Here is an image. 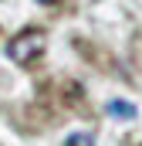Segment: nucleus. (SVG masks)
<instances>
[{
  "label": "nucleus",
  "instance_id": "f257e3e1",
  "mask_svg": "<svg viewBox=\"0 0 142 146\" xmlns=\"http://www.w3.org/2000/svg\"><path fill=\"white\" fill-rule=\"evenodd\" d=\"M44 44H47L44 31H20V34L7 44V54H10V61H17V65H31L34 58L44 54Z\"/></svg>",
  "mask_w": 142,
  "mask_h": 146
},
{
  "label": "nucleus",
  "instance_id": "f03ea898",
  "mask_svg": "<svg viewBox=\"0 0 142 146\" xmlns=\"http://www.w3.org/2000/svg\"><path fill=\"white\" fill-rule=\"evenodd\" d=\"M105 112H108V115H125V119H129V115H135V106H129V102H115V99H112V102L105 106Z\"/></svg>",
  "mask_w": 142,
  "mask_h": 146
},
{
  "label": "nucleus",
  "instance_id": "7ed1b4c3",
  "mask_svg": "<svg viewBox=\"0 0 142 146\" xmlns=\"http://www.w3.org/2000/svg\"><path fill=\"white\" fill-rule=\"evenodd\" d=\"M64 146H95V136L91 133H74V136H68Z\"/></svg>",
  "mask_w": 142,
  "mask_h": 146
},
{
  "label": "nucleus",
  "instance_id": "20e7f679",
  "mask_svg": "<svg viewBox=\"0 0 142 146\" xmlns=\"http://www.w3.org/2000/svg\"><path fill=\"white\" fill-rule=\"evenodd\" d=\"M41 3H54V0H41Z\"/></svg>",
  "mask_w": 142,
  "mask_h": 146
}]
</instances>
